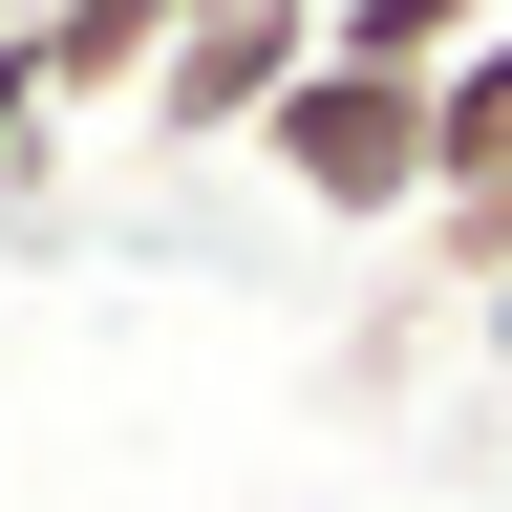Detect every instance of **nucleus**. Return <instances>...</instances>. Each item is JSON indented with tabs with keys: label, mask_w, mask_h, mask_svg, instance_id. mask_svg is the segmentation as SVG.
<instances>
[{
	"label": "nucleus",
	"mask_w": 512,
	"mask_h": 512,
	"mask_svg": "<svg viewBox=\"0 0 512 512\" xmlns=\"http://www.w3.org/2000/svg\"><path fill=\"white\" fill-rule=\"evenodd\" d=\"M299 64H320V0H214V22H192V43L150 64V107H128V128H150L171 171H192V150H256Z\"/></svg>",
	"instance_id": "obj_2"
},
{
	"label": "nucleus",
	"mask_w": 512,
	"mask_h": 512,
	"mask_svg": "<svg viewBox=\"0 0 512 512\" xmlns=\"http://www.w3.org/2000/svg\"><path fill=\"white\" fill-rule=\"evenodd\" d=\"M470 192H512V22L427 86V214H470ZM427 214H406V235H427Z\"/></svg>",
	"instance_id": "obj_4"
},
{
	"label": "nucleus",
	"mask_w": 512,
	"mask_h": 512,
	"mask_svg": "<svg viewBox=\"0 0 512 512\" xmlns=\"http://www.w3.org/2000/svg\"><path fill=\"white\" fill-rule=\"evenodd\" d=\"M192 22H214V0H43V107H150V64L192 43Z\"/></svg>",
	"instance_id": "obj_3"
},
{
	"label": "nucleus",
	"mask_w": 512,
	"mask_h": 512,
	"mask_svg": "<svg viewBox=\"0 0 512 512\" xmlns=\"http://www.w3.org/2000/svg\"><path fill=\"white\" fill-rule=\"evenodd\" d=\"M256 171H278L299 214H342V235H406V214H427V86H384V64H299L278 128H256Z\"/></svg>",
	"instance_id": "obj_1"
},
{
	"label": "nucleus",
	"mask_w": 512,
	"mask_h": 512,
	"mask_svg": "<svg viewBox=\"0 0 512 512\" xmlns=\"http://www.w3.org/2000/svg\"><path fill=\"white\" fill-rule=\"evenodd\" d=\"M43 150H64V107H43V43L0 22V171H43Z\"/></svg>",
	"instance_id": "obj_7"
},
{
	"label": "nucleus",
	"mask_w": 512,
	"mask_h": 512,
	"mask_svg": "<svg viewBox=\"0 0 512 512\" xmlns=\"http://www.w3.org/2000/svg\"><path fill=\"white\" fill-rule=\"evenodd\" d=\"M427 278H448V299H491V278H512V192H470V214H427Z\"/></svg>",
	"instance_id": "obj_6"
},
{
	"label": "nucleus",
	"mask_w": 512,
	"mask_h": 512,
	"mask_svg": "<svg viewBox=\"0 0 512 512\" xmlns=\"http://www.w3.org/2000/svg\"><path fill=\"white\" fill-rule=\"evenodd\" d=\"M512 22V0H320V64H384V86H448Z\"/></svg>",
	"instance_id": "obj_5"
}]
</instances>
